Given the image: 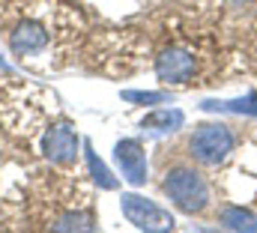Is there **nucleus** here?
Masks as SVG:
<instances>
[{"label":"nucleus","mask_w":257,"mask_h":233,"mask_svg":"<svg viewBox=\"0 0 257 233\" xmlns=\"http://www.w3.org/2000/svg\"><path fill=\"white\" fill-rule=\"evenodd\" d=\"M230 6H245V3H251V0H227Z\"/></svg>","instance_id":"nucleus-14"},{"label":"nucleus","mask_w":257,"mask_h":233,"mask_svg":"<svg viewBox=\"0 0 257 233\" xmlns=\"http://www.w3.org/2000/svg\"><path fill=\"white\" fill-rule=\"evenodd\" d=\"M45 45H48V33H45V27L36 24V21H21V24L9 33V48H12V54H18V57H33V54H39Z\"/></svg>","instance_id":"nucleus-7"},{"label":"nucleus","mask_w":257,"mask_h":233,"mask_svg":"<svg viewBox=\"0 0 257 233\" xmlns=\"http://www.w3.org/2000/svg\"><path fill=\"white\" fill-rule=\"evenodd\" d=\"M162 191L168 194V200L180 209V212H186V215H197V212H203L206 206H209V182H206V176L200 174V171H194L189 165H177V168H171L165 179H162Z\"/></svg>","instance_id":"nucleus-1"},{"label":"nucleus","mask_w":257,"mask_h":233,"mask_svg":"<svg viewBox=\"0 0 257 233\" xmlns=\"http://www.w3.org/2000/svg\"><path fill=\"white\" fill-rule=\"evenodd\" d=\"M236 147V135L224 123H203L189 138V156L200 168H218Z\"/></svg>","instance_id":"nucleus-2"},{"label":"nucleus","mask_w":257,"mask_h":233,"mask_svg":"<svg viewBox=\"0 0 257 233\" xmlns=\"http://www.w3.org/2000/svg\"><path fill=\"white\" fill-rule=\"evenodd\" d=\"M183 123H186V114L183 111H177V108H159V111H153V114H147L141 120V129L144 132H153V135H171Z\"/></svg>","instance_id":"nucleus-9"},{"label":"nucleus","mask_w":257,"mask_h":233,"mask_svg":"<svg viewBox=\"0 0 257 233\" xmlns=\"http://www.w3.org/2000/svg\"><path fill=\"white\" fill-rule=\"evenodd\" d=\"M218 224L224 230H245L257 233V212L245 209V206H224L218 212Z\"/></svg>","instance_id":"nucleus-10"},{"label":"nucleus","mask_w":257,"mask_h":233,"mask_svg":"<svg viewBox=\"0 0 257 233\" xmlns=\"http://www.w3.org/2000/svg\"><path fill=\"white\" fill-rule=\"evenodd\" d=\"M200 111H212V114H242V117H257V90L245 93L242 99H206L200 102Z\"/></svg>","instance_id":"nucleus-8"},{"label":"nucleus","mask_w":257,"mask_h":233,"mask_svg":"<svg viewBox=\"0 0 257 233\" xmlns=\"http://www.w3.org/2000/svg\"><path fill=\"white\" fill-rule=\"evenodd\" d=\"M194 72H197L194 54L186 51V48H180V45H171V48H165V51L156 57V75H159V81L168 84V87H183V84H189L194 78Z\"/></svg>","instance_id":"nucleus-4"},{"label":"nucleus","mask_w":257,"mask_h":233,"mask_svg":"<svg viewBox=\"0 0 257 233\" xmlns=\"http://www.w3.org/2000/svg\"><path fill=\"white\" fill-rule=\"evenodd\" d=\"M120 209H123V215L128 218V224H135L138 230H174V215H171V209H165V206H159L156 200H150V197H141V194H123L120 197Z\"/></svg>","instance_id":"nucleus-3"},{"label":"nucleus","mask_w":257,"mask_h":233,"mask_svg":"<svg viewBox=\"0 0 257 233\" xmlns=\"http://www.w3.org/2000/svg\"><path fill=\"white\" fill-rule=\"evenodd\" d=\"M84 159H87V168H90V176H93V182L99 185V188H105V191H117V185H120V179L108 171V165L96 156V150L90 147V144H84Z\"/></svg>","instance_id":"nucleus-11"},{"label":"nucleus","mask_w":257,"mask_h":233,"mask_svg":"<svg viewBox=\"0 0 257 233\" xmlns=\"http://www.w3.org/2000/svg\"><path fill=\"white\" fill-rule=\"evenodd\" d=\"M51 227H54V230H93L96 224H93V218L84 215V212H66V215H60Z\"/></svg>","instance_id":"nucleus-13"},{"label":"nucleus","mask_w":257,"mask_h":233,"mask_svg":"<svg viewBox=\"0 0 257 233\" xmlns=\"http://www.w3.org/2000/svg\"><path fill=\"white\" fill-rule=\"evenodd\" d=\"M78 147H81V138L78 132L69 126V123H54L48 126L45 138H42V153L51 165H75L78 159Z\"/></svg>","instance_id":"nucleus-5"},{"label":"nucleus","mask_w":257,"mask_h":233,"mask_svg":"<svg viewBox=\"0 0 257 233\" xmlns=\"http://www.w3.org/2000/svg\"><path fill=\"white\" fill-rule=\"evenodd\" d=\"M114 162L128 185L141 188L147 182V150L138 138H123L114 147Z\"/></svg>","instance_id":"nucleus-6"},{"label":"nucleus","mask_w":257,"mask_h":233,"mask_svg":"<svg viewBox=\"0 0 257 233\" xmlns=\"http://www.w3.org/2000/svg\"><path fill=\"white\" fill-rule=\"evenodd\" d=\"M0 66H6V63H3V54H0Z\"/></svg>","instance_id":"nucleus-15"},{"label":"nucleus","mask_w":257,"mask_h":233,"mask_svg":"<svg viewBox=\"0 0 257 233\" xmlns=\"http://www.w3.org/2000/svg\"><path fill=\"white\" fill-rule=\"evenodd\" d=\"M123 96V102H132V105H165V102H171V93H165V90H123L120 93Z\"/></svg>","instance_id":"nucleus-12"}]
</instances>
